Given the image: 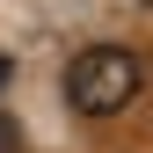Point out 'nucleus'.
Segmentation results:
<instances>
[{
    "label": "nucleus",
    "mask_w": 153,
    "mask_h": 153,
    "mask_svg": "<svg viewBox=\"0 0 153 153\" xmlns=\"http://www.w3.org/2000/svg\"><path fill=\"white\" fill-rule=\"evenodd\" d=\"M0 153H7V131H0Z\"/></svg>",
    "instance_id": "obj_3"
},
{
    "label": "nucleus",
    "mask_w": 153,
    "mask_h": 153,
    "mask_svg": "<svg viewBox=\"0 0 153 153\" xmlns=\"http://www.w3.org/2000/svg\"><path fill=\"white\" fill-rule=\"evenodd\" d=\"M0 88H7V59H0Z\"/></svg>",
    "instance_id": "obj_2"
},
{
    "label": "nucleus",
    "mask_w": 153,
    "mask_h": 153,
    "mask_svg": "<svg viewBox=\"0 0 153 153\" xmlns=\"http://www.w3.org/2000/svg\"><path fill=\"white\" fill-rule=\"evenodd\" d=\"M139 80H146V66L131 59L124 44H88L80 59L66 66V102L80 109V117H117L131 95H139Z\"/></svg>",
    "instance_id": "obj_1"
}]
</instances>
